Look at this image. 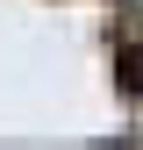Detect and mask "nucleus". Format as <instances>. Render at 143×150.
<instances>
[{
	"label": "nucleus",
	"instance_id": "obj_1",
	"mask_svg": "<svg viewBox=\"0 0 143 150\" xmlns=\"http://www.w3.org/2000/svg\"><path fill=\"white\" fill-rule=\"evenodd\" d=\"M115 71H122V86L143 100V43H122V50H115Z\"/></svg>",
	"mask_w": 143,
	"mask_h": 150
}]
</instances>
